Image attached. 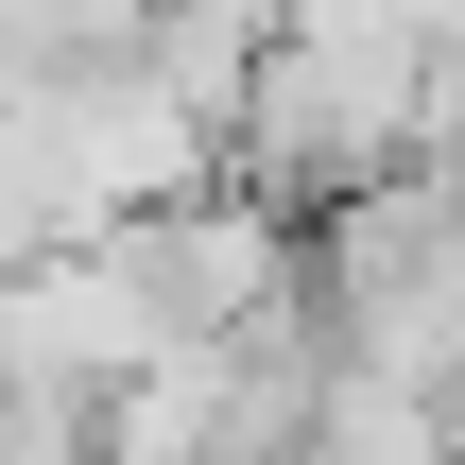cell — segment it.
Instances as JSON below:
<instances>
[{
  "label": "cell",
  "mask_w": 465,
  "mask_h": 465,
  "mask_svg": "<svg viewBox=\"0 0 465 465\" xmlns=\"http://www.w3.org/2000/svg\"><path fill=\"white\" fill-rule=\"evenodd\" d=\"M449 104L465 86H449L431 35H397V17H276V35L242 52V86H224V173L311 224V207L414 173Z\"/></svg>",
  "instance_id": "obj_1"
}]
</instances>
